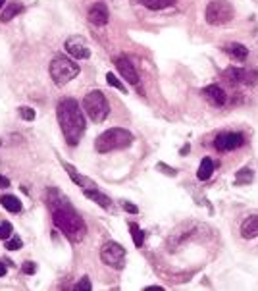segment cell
Segmentation results:
<instances>
[{
    "label": "cell",
    "instance_id": "obj_23",
    "mask_svg": "<svg viewBox=\"0 0 258 291\" xmlns=\"http://www.w3.org/2000/svg\"><path fill=\"white\" fill-rule=\"evenodd\" d=\"M129 230H131V235H133V243H135V247H143V243H144V232L137 226L135 222L129 224Z\"/></svg>",
    "mask_w": 258,
    "mask_h": 291
},
{
    "label": "cell",
    "instance_id": "obj_12",
    "mask_svg": "<svg viewBox=\"0 0 258 291\" xmlns=\"http://www.w3.org/2000/svg\"><path fill=\"white\" fill-rule=\"evenodd\" d=\"M87 18H89V21H91L93 25H106L108 20H110V12H108L104 2H96L95 6L89 10Z\"/></svg>",
    "mask_w": 258,
    "mask_h": 291
},
{
    "label": "cell",
    "instance_id": "obj_27",
    "mask_svg": "<svg viewBox=\"0 0 258 291\" xmlns=\"http://www.w3.org/2000/svg\"><path fill=\"white\" fill-rule=\"evenodd\" d=\"M76 291H91L93 289V285H91V280L87 278V276H83L81 280L76 283V287H73Z\"/></svg>",
    "mask_w": 258,
    "mask_h": 291
},
{
    "label": "cell",
    "instance_id": "obj_36",
    "mask_svg": "<svg viewBox=\"0 0 258 291\" xmlns=\"http://www.w3.org/2000/svg\"><path fill=\"white\" fill-rule=\"evenodd\" d=\"M4 4H6V0H0V8H2V6H4Z\"/></svg>",
    "mask_w": 258,
    "mask_h": 291
},
{
    "label": "cell",
    "instance_id": "obj_25",
    "mask_svg": "<svg viewBox=\"0 0 258 291\" xmlns=\"http://www.w3.org/2000/svg\"><path fill=\"white\" fill-rule=\"evenodd\" d=\"M4 243H6V249H10V251H18V249L23 247V241H21V237H18V235H12Z\"/></svg>",
    "mask_w": 258,
    "mask_h": 291
},
{
    "label": "cell",
    "instance_id": "obj_26",
    "mask_svg": "<svg viewBox=\"0 0 258 291\" xmlns=\"http://www.w3.org/2000/svg\"><path fill=\"white\" fill-rule=\"evenodd\" d=\"M106 83H108L110 87L118 89V91H125V87H124V85H122V83H120V79L116 78V76H114V74H112V71H108V74H106Z\"/></svg>",
    "mask_w": 258,
    "mask_h": 291
},
{
    "label": "cell",
    "instance_id": "obj_21",
    "mask_svg": "<svg viewBox=\"0 0 258 291\" xmlns=\"http://www.w3.org/2000/svg\"><path fill=\"white\" fill-rule=\"evenodd\" d=\"M139 2L149 10H164V8L175 4V0H139Z\"/></svg>",
    "mask_w": 258,
    "mask_h": 291
},
{
    "label": "cell",
    "instance_id": "obj_14",
    "mask_svg": "<svg viewBox=\"0 0 258 291\" xmlns=\"http://www.w3.org/2000/svg\"><path fill=\"white\" fill-rule=\"evenodd\" d=\"M83 195H85L87 199H91V201H95L98 206H102L106 210H112V199L104 195L102 191H98V187H89V189H83Z\"/></svg>",
    "mask_w": 258,
    "mask_h": 291
},
{
    "label": "cell",
    "instance_id": "obj_35",
    "mask_svg": "<svg viewBox=\"0 0 258 291\" xmlns=\"http://www.w3.org/2000/svg\"><path fill=\"white\" fill-rule=\"evenodd\" d=\"M187 153H189V145H185L181 149V155H187Z\"/></svg>",
    "mask_w": 258,
    "mask_h": 291
},
{
    "label": "cell",
    "instance_id": "obj_18",
    "mask_svg": "<svg viewBox=\"0 0 258 291\" xmlns=\"http://www.w3.org/2000/svg\"><path fill=\"white\" fill-rule=\"evenodd\" d=\"M212 172H214V160H212L210 156H204L201 160L199 170H197V177H199L201 181H206V179L212 177Z\"/></svg>",
    "mask_w": 258,
    "mask_h": 291
},
{
    "label": "cell",
    "instance_id": "obj_2",
    "mask_svg": "<svg viewBox=\"0 0 258 291\" xmlns=\"http://www.w3.org/2000/svg\"><path fill=\"white\" fill-rule=\"evenodd\" d=\"M56 116L67 145L76 147L85 135V116L79 102L76 98H62L56 106Z\"/></svg>",
    "mask_w": 258,
    "mask_h": 291
},
{
    "label": "cell",
    "instance_id": "obj_34",
    "mask_svg": "<svg viewBox=\"0 0 258 291\" xmlns=\"http://www.w3.org/2000/svg\"><path fill=\"white\" fill-rule=\"evenodd\" d=\"M146 289H151V291H162V287H160V285H151V287H146Z\"/></svg>",
    "mask_w": 258,
    "mask_h": 291
},
{
    "label": "cell",
    "instance_id": "obj_6",
    "mask_svg": "<svg viewBox=\"0 0 258 291\" xmlns=\"http://www.w3.org/2000/svg\"><path fill=\"white\" fill-rule=\"evenodd\" d=\"M233 6H231V2L228 0H212L208 2V6H206V10H204V18L206 21L210 23V25H226V23H230L233 20Z\"/></svg>",
    "mask_w": 258,
    "mask_h": 291
},
{
    "label": "cell",
    "instance_id": "obj_31",
    "mask_svg": "<svg viewBox=\"0 0 258 291\" xmlns=\"http://www.w3.org/2000/svg\"><path fill=\"white\" fill-rule=\"evenodd\" d=\"M124 208L127 210V212H131V214H137V212H139V208H137L135 204H131V203H124Z\"/></svg>",
    "mask_w": 258,
    "mask_h": 291
},
{
    "label": "cell",
    "instance_id": "obj_16",
    "mask_svg": "<svg viewBox=\"0 0 258 291\" xmlns=\"http://www.w3.org/2000/svg\"><path fill=\"white\" fill-rule=\"evenodd\" d=\"M226 54L231 56L233 60H237V62H243V60H247L249 56V49L245 47V45H241V43H230V45H226Z\"/></svg>",
    "mask_w": 258,
    "mask_h": 291
},
{
    "label": "cell",
    "instance_id": "obj_28",
    "mask_svg": "<svg viewBox=\"0 0 258 291\" xmlns=\"http://www.w3.org/2000/svg\"><path fill=\"white\" fill-rule=\"evenodd\" d=\"M19 116L23 118L25 122H33V120H35V110L29 106H21L19 108Z\"/></svg>",
    "mask_w": 258,
    "mask_h": 291
},
{
    "label": "cell",
    "instance_id": "obj_30",
    "mask_svg": "<svg viewBox=\"0 0 258 291\" xmlns=\"http://www.w3.org/2000/svg\"><path fill=\"white\" fill-rule=\"evenodd\" d=\"M156 168H158V170H162L164 174L166 175H177V170H173V168H170V166L168 164H164V162H158V166H156Z\"/></svg>",
    "mask_w": 258,
    "mask_h": 291
},
{
    "label": "cell",
    "instance_id": "obj_22",
    "mask_svg": "<svg viewBox=\"0 0 258 291\" xmlns=\"http://www.w3.org/2000/svg\"><path fill=\"white\" fill-rule=\"evenodd\" d=\"M252 179H254V172L250 170V168H241L237 175H235V185H249L252 184Z\"/></svg>",
    "mask_w": 258,
    "mask_h": 291
},
{
    "label": "cell",
    "instance_id": "obj_29",
    "mask_svg": "<svg viewBox=\"0 0 258 291\" xmlns=\"http://www.w3.org/2000/svg\"><path fill=\"white\" fill-rule=\"evenodd\" d=\"M21 272H23V274H27V276H33V274L37 272V264H35V262H31V261L23 262V264H21Z\"/></svg>",
    "mask_w": 258,
    "mask_h": 291
},
{
    "label": "cell",
    "instance_id": "obj_4",
    "mask_svg": "<svg viewBox=\"0 0 258 291\" xmlns=\"http://www.w3.org/2000/svg\"><path fill=\"white\" fill-rule=\"evenodd\" d=\"M50 78L56 83L58 87H64L67 85L73 78L79 76V64H76L71 58L67 56H56V58L50 62Z\"/></svg>",
    "mask_w": 258,
    "mask_h": 291
},
{
    "label": "cell",
    "instance_id": "obj_10",
    "mask_svg": "<svg viewBox=\"0 0 258 291\" xmlns=\"http://www.w3.org/2000/svg\"><path fill=\"white\" fill-rule=\"evenodd\" d=\"M64 49L67 50L69 56H73L77 60H87L91 56V49L87 45V41L81 35H73L64 43Z\"/></svg>",
    "mask_w": 258,
    "mask_h": 291
},
{
    "label": "cell",
    "instance_id": "obj_19",
    "mask_svg": "<svg viewBox=\"0 0 258 291\" xmlns=\"http://www.w3.org/2000/svg\"><path fill=\"white\" fill-rule=\"evenodd\" d=\"M0 204L8 210V212L12 214H18L23 210V204H21V201H19L18 197H14V195H4L2 199H0Z\"/></svg>",
    "mask_w": 258,
    "mask_h": 291
},
{
    "label": "cell",
    "instance_id": "obj_7",
    "mask_svg": "<svg viewBox=\"0 0 258 291\" xmlns=\"http://www.w3.org/2000/svg\"><path fill=\"white\" fill-rule=\"evenodd\" d=\"M100 261L110 268L122 270L125 264V249L116 241H106L100 249Z\"/></svg>",
    "mask_w": 258,
    "mask_h": 291
},
{
    "label": "cell",
    "instance_id": "obj_11",
    "mask_svg": "<svg viewBox=\"0 0 258 291\" xmlns=\"http://www.w3.org/2000/svg\"><path fill=\"white\" fill-rule=\"evenodd\" d=\"M116 68L122 74V78H124L125 81H129L131 85H137V83H139V74H137L135 66L127 58H124V56L116 58Z\"/></svg>",
    "mask_w": 258,
    "mask_h": 291
},
{
    "label": "cell",
    "instance_id": "obj_33",
    "mask_svg": "<svg viewBox=\"0 0 258 291\" xmlns=\"http://www.w3.org/2000/svg\"><path fill=\"white\" fill-rule=\"evenodd\" d=\"M2 276H6V264L0 261V278H2Z\"/></svg>",
    "mask_w": 258,
    "mask_h": 291
},
{
    "label": "cell",
    "instance_id": "obj_5",
    "mask_svg": "<svg viewBox=\"0 0 258 291\" xmlns=\"http://www.w3.org/2000/svg\"><path fill=\"white\" fill-rule=\"evenodd\" d=\"M83 110H85L87 116L91 118L95 124H100L110 114V104L106 100L104 93L95 89V91L87 93L85 98H83Z\"/></svg>",
    "mask_w": 258,
    "mask_h": 291
},
{
    "label": "cell",
    "instance_id": "obj_1",
    "mask_svg": "<svg viewBox=\"0 0 258 291\" xmlns=\"http://www.w3.org/2000/svg\"><path fill=\"white\" fill-rule=\"evenodd\" d=\"M48 204H50L52 220L58 230L64 233L69 241H83L87 235V226L83 218L77 214V210L69 204L66 197L54 187L48 189Z\"/></svg>",
    "mask_w": 258,
    "mask_h": 291
},
{
    "label": "cell",
    "instance_id": "obj_9",
    "mask_svg": "<svg viewBox=\"0 0 258 291\" xmlns=\"http://www.w3.org/2000/svg\"><path fill=\"white\" fill-rule=\"evenodd\" d=\"M224 76L230 79L231 83H243V85H258V71L247 68H228L224 71Z\"/></svg>",
    "mask_w": 258,
    "mask_h": 291
},
{
    "label": "cell",
    "instance_id": "obj_17",
    "mask_svg": "<svg viewBox=\"0 0 258 291\" xmlns=\"http://www.w3.org/2000/svg\"><path fill=\"white\" fill-rule=\"evenodd\" d=\"M64 168L67 170V174H69V177L76 181L81 189H89V187H95V181H91L89 177H85V175H81V174H77V170L73 168L71 164H64Z\"/></svg>",
    "mask_w": 258,
    "mask_h": 291
},
{
    "label": "cell",
    "instance_id": "obj_3",
    "mask_svg": "<svg viewBox=\"0 0 258 291\" xmlns=\"http://www.w3.org/2000/svg\"><path fill=\"white\" fill-rule=\"evenodd\" d=\"M131 143H133V133L131 131H127L124 127H110V129H106L104 133H100L96 137L95 149L96 153L106 155V153H112V151L125 149Z\"/></svg>",
    "mask_w": 258,
    "mask_h": 291
},
{
    "label": "cell",
    "instance_id": "obj_15",
    "mask_svg": "<svg viewBox=\"0 0 258 291\" xmlns=\"http://www.w3.org/2000/svg\"><path fill=\"white\" fill-rule=\"evenodd\" d=\"M241 235H243V239L258 237V214L245 218V222L241 224Z\"/></svg>",
    "mask_w": 258,
    "mask_h": 291
},
{
    "label": "cell",
    "instance_id": "obj_20",
    "mask_svg": "<svg viewBox=\"0 0 258 291\" xmlns=\"http://www.w3.org/2000/svg\"><path fill=\"white\" fill-rule=\"evenodd\" d=\"M23 12V4H19V2H6V10L2 12V23H8L12 21L18 14Z\"/></svg>",
    "mask_w": 258,
    "mask_h": 291
},
{
    "label": "cell",
    "instance_id": "obj_8",
    "mask_svg": "<svg viewBox=\"0 0 258 291\" xmlns=\"http://www.w3.org/2000/svg\"><path fill=\"white\" fill-rule=\"evenodd\" d=\"M243 143H245L243 133H235V131H224V133L216 135V139H214V147H216V151H220V153L235 151V149L243 147Z\"/></svg>",
    "mask_w": 258,
    "mask_h": 291
},
{
    "label": "cell",
    "instance_id": "obj_32",
    "mask_svg": "<svg viewBox=\"0 0 258 291\" xmlns=\"http://www.w3.org/2000/svg\"><path fill=\"white\" fill-rule=\"evenodd\" d=\"M0 187H10V179H8V177L0 175Z\"/></svg>",
    "mask_w": 258,
    "mask_h": 291
},
{
    "label": "cell",
    "instance_id": "obj_24",
    "mask_svg": "<svg viewBox=\"0 0 258 291\" xmlns=\"http://www.w3.org/2000/svg\"><path fill=\"white\" fill-rule=\"evenodd\" d=\"M14 235V228H12V224L10 222H2L0 224V239L2 241H6Z\"/></svg>",
    "mask_w": 258,
    "mask_h": 291
},
{
    "label": "cell",
    "instance_id": "obj_13",
    "mask_svg": "<svg viewBox=\"0 0 258 291\" xmlns=\"http://www.w3.org/2000/svg\"><path fill=\"white\" fill-rule=\"evenodd\" d=\"M202 95H204V98L210 102L212 106H224L226 100H228L226 91L220 85H208V87H204L202 89Z\"/></svg>",
    "mask_w": 258,
    "mask_h": 291
}]
</instances>
